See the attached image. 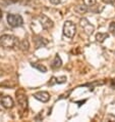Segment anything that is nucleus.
I'll use <instances>...</instances> for the list:
<instances>
[{
  "label": "nucleus",
  "mask_w": 115,
  "mask_h": 122,
  "mask_svg": "<svg viewBox=\"0 0 115 122\" xmlns=\"http://www.w3.org/2000/svg\"><path fill=\"white\" fill-rule=\"evenodd\" d=\"M83 1H84V4L87 5L88 7H89V6L92 7V6L96 4V0H83Z\"/></svg>",
  "instance_id": "16"
},
{
  "label": "nucleus",
  "mask_w": 115,
  "mask_h": 122,
  "mask_svg": "<svg viewBox=\"0 0 115 122\" xmlns=\"http://www.w3.org/2000/svg\"><path fill=\"white\" fill-rule=\"evenodd\" d=\"M7 23L12 28H18V27H22L23 25V19L19 15L10 13L7 15Z\"/></svg>",
  "instance_id": "3"
},
{
  "label": "nucleus",
  "mask_w": 115,
  "mask_h": 122,
  "mask_svg": "<svg viewBox=\"0 0 115 122\" xmlns=\"http://www.w3.org/2000/svg\"><path fill=\"white\" fill-rule=\"evenodd\" d=\"M2 16V11H1V9H0V18Z\"/></svg>",
  "instance_id": "21"
},
{
  "label": "nucleus",
  "mask_w": 115,
  "mask_h": 122,
  "mask_svg": "<svg viewBox=\"0 0 115 122\" xmlns=\"http://www.w3.org/2000/svg\"><path fill=\"white\" fill-rule=\"evenodd\" d=\"M62 66V61H61V57H60L58 55H56L55 57H54V61L52 62V65L51 67L53 69H58Z\"/></svg>",
  "instance_id": "10"
},
{
  "label": "nucleus",
  "mask_w": 115,
  "mask_h": 122,
  "mask_svg": "<svg viewBox=\"0 0 115 122\" xmlns=\"http://www.w3.org/2000/svg\"><path fill=\"white\" fill-rule=\"evenodd\" d=\"M19 40L18 37L9 35V34H4V35L0 36V46L4 47V48H14L18 46Z\"/></svg>",
  "instance_id": "1"
},
{
  "label": "nucleus",
  "mask_w": 115,
  "mask_h": 122,
  "mask_svg": "<svg viewBox=\"0 0 115 122\" xmlns=\"http://www.w3.org/2000/svg\"><path fill=\"white\" fill-rule=\"evenodd\" d=\"M33 97H35L36 100L42 102V103H47V102H49V100H50V94L47 92V91H38V92L34 93Z\"/></svg>",
  "instance_id": "6"
},
{
  "label": "nucleus",
  "mask_w": 115,
  "mask_h": 122,
  "mask_svg": "<svg viewBox=\"0 0 115 122\" xmlns=\"http://www.w3.org/2000/svg\"><path fill=\"white\" fill-rule=\"evenodd\" d=\"M38 21H39L40 24H41L42 28L45 29V30L52 29L53 26H54V23H53L52 20L50 18H48L47 15H40L38 16Z\"/></svg>",
  "instance_id": "4"
},
{
  "label": "nucleus",
  "mask_w": 115,
  "mask_h": 122,
  "mask_svg": "<svg viewBox=\"0 0 115 122\" xmlns=\"http://www.w3.org/2000/svg\"><path fill=\"white\" fill-rule=\"evenodd\" d=\"M74 10H75L77 13H80V15H84V13H86L88 11V6L87 5H76L75 7H74Z\"/></svg>",
  "instance_id": "14"
},
{
  "label": "nucleus",
  "mask_w": 115,
  "mask_h": 122,
  "mask_svg": "<svg viewBox=\"0 0 115 122\" xmlns=\"http://www.w3.org/2000/svg\"><path fill=\"white\" fill-rule=\"evenodd\" d=\"M0 104L2 105V107H4L5 109H11L14 105V102H13L12 97L9 96H4L1 97L0 100Z\"/></svg>",
  "instance_id": "7"
},
{
  "label": "nucleus",
  "mask_w": 115,
  "mask_h": 122,
  "mask_svg": "<svg viewBox=\"0 0 115 122\" xmlns=\"http://www.w3.org/2000/svg\"><path fill=\"white\" fill-rule=\"evenodd\" d=\"M36 38H37V39H35L36 48H40V47H42V46H45L47 43H48L47 40H45L44 38H42V37H40V36H36Z\"/></svg>",
  "instance_id": "11"
},
{
  "label": "nucleus",
  "mask_w": 115,
  "mask_h": 122,
  "mask_svg": "<svg viewBox=\"0 0 115 122\" xmlns=\"http://www.w3.org/2000/svg\"><path fill=\"white\" fill-rule=\"evenodd\" d=\"M32 65V67L33 68H35V69H37V70H39L40 72H42V73H46L47 72V68L44 66V65H42V64H38V63H33V64H31Z\"/></svg>",
  "instance_id": "15"
},
{
  "label": "nucleus",
  "mask_w": 115,
  "mask_h": 122,
  "mask_svg": "<svg viewBox=\"0 0 115 122\" xmlns=\"http://www.w3.org/2000/svg\"><path fill=\"white\" fill-rule=\"evenodd\" d=\"M109 32L112 33L113 35H115V22L110 23V25H109Z\"/></svg>",
  "instance_id": "17"
},
{
  "label": "nucleus",
  "mask_w": 115,
  "mask_h": 122,
  "mask_svg": "<svg viewBox=\"0 0 115 122\" xmlns=\"http://www.w3.org/2000/svg\"><path fill=\"white\" fill-rule=\"evenodd\" d=\"M80 26L82 27L83 31L86 33L87 35H89V36L92 35V34L94 33V31H95L94 25H92V24H91L87 19H84V18H83V19L80 21Z\"/></svg>",
  "instance_id": "5"
},
{
  "label": "nucleus",
  "mask_w": 115,
  "mask_h": 122,
  "mask_svg": "<svg viewBox=\"0 0 115 122\" xmlns=\"http://www.w3.org/2000/svg\"><path fill=\"white\" fill-rule=\"evenodd\" d=\"M108 37H109V34L108 33H98V34H96V40L98 42H100V43H102V42H104L105 40H106Z\"/></svg>",
  "instance_id": "12"
},
{
  "label": "nucleus",
  "mask_w": 115,
  "mask_h": 122,
  "mask_svg": "<svg viewBox=\"0 0 115 122\" xmlns=\"http://www.w3.org/2000/svg\"><path fill=\"white\" fill-rule=\"evenodd\" d=\"M111 87H112L113 89H115V79L112 80V82H111Z\"/></svg>",
  "instance_id": "20"
},
{
  "label": "nucleus",
  "mask_w": 115,
  "mask_h": 122,
  "mask_svg": "<svg viewBox=\"0 0 115 122\" xmlns=\"http://www.w3.org/2000/svg\"><path fill=\"white\" fill-rule=\"evenodd\" d=\"M51 3H53V4H59L60 3V0H49Z\"/></svg>",
  "instance_id": "18"
},
{
  "label": "nucleus",
  "mask_w": 115,
  "mask_h": 122,
  "mask_svg": "<svg viewBox=\"0 0 115 122\" xmlns=\"http://www.w3.org/2000/svg\"><path fill=\"white\" fill-rule=\"evenodd\" d=\"M67 81L66 76H60V77H52L51 80L49 81L48 85H54V84H62Z\"/></svg>",
  "instance_id": "9"
},
{
  "label": "nucleus",
  "mask_w": 115,
  "mask_h": 122,
  "mask_svg": "<svg viewBox=\"0 0 115 122\" xmlns=\"http://www.w3.org/2000/svg\"><path fill=\"white\" fill-rule=\"evenodd\" d=\"M76 33V26L71 21H66L63 25V34L67 38H73Z\"/></svg>",
  "instance_id": "2"
},
{
  "label": "nucleus",
  "mask_w": 115,
  "mask_h": 122,
  "mask_svg": "<svg viewBox=\"0 0 115 122\" xmlns=\"http://www.w3.org/2000/svg\"><path fill=\"white\" fill-rule=\"evenodd\" d=\"M16 99H18V104L26 109L27 106H28V99H27L26 94L23 93V90H19L18 92H16Z\"/></svg>",
  "instance_id": "8"
},
{
  "label": "nucleus",
  "mask_w": 115,
  "mask_h": 122,
  "mask_svg": "<svg viewBox=\"0 0 115 122\" xmlns=\"http://www.w3.org/2000/svg\"><path fill=\"white\" fill-rule=\"evenodd\" d=\"M0 97H1V92H0Z\"/></svg>",
  "instance_id": "22"
},
{
  "label": "nucleus",
  "mask_w": 115,
  "mask_h": 122,
  "mask_svg": "<svg viewBox=\"0 0 115 122\" xmlns=\"http://www.w3.org/2000/svg\"><path fill=\"white\" fill-rule=\"evenodd\" d=\"M104 2L105 3H111V4H112V3L115 2V0H104Z\"/></svg>",
  "instance_id": "19"
},
{
  "label": "nucleus",
  "mask_w": 115,
  "mask_h": 122,
  "mask_svg": "<svg viewBox=\"0 0 115 122\" xmlns=\"http://www.w3.org/2000/svg\"><path fill=\"white\" fill-rule=\"evenodd\" d=\"M18 47L22 50V51H28L29 47H30V43H29V41L27 39H23V40H22V41L19 42Z\"/></svg>",
  "instance_id": "13"
}]
</instances>
